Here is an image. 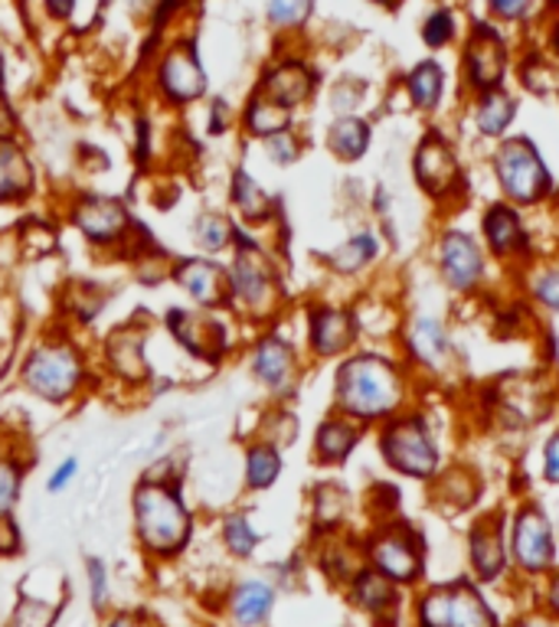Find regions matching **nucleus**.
I'll return each instance as SVG.
<instances>
[{"instance_id":"1","label":"nucleus","mask_w":559,"mask_h":627,"mask_svg":"<svg viewBox=\"0 0 559 627\" xmlns=\"http://www.w3.org/2000/svg\"><path fill=\"white\" fill-rule=\"evenodd\" d=\"M406 402V382L399 366L377 354H353L337 366L335 406L357 425H377L399 416Z\"/></svg>"},{"instance_id":"2","label":"nucleus","mask_w":559,"mask_h":627,"mask_svg":"<svg viewBox=\"0 0 559 627\" xmlns=\"http://www.w3.org/2000/svg\"><path fill=\"white\" fill-rule=\"evenodd\" d=\"M226 278H229V311L252 320H266L279 311V265L262 249V239L252 236L242 222H236L232 229V261L226 265Z\"/></svg>"},{"instance_id":"3","label":"nucleus","mask_w":559,"mask_h":627,"mask_svg":"<svg viewBox=\"0 0 559 627\" xmlns=\"http://www.w3.org/2000/svg\"><path fill=\"white\" fill-rule=\"evenodd\" d=\"M131 514H134V533L138 543L151 553L170 559L177 556L193 533V514L180 494V484L141 477L131 497Z\"/></svg>"},{"instance_id":"4","label":"nucleus","mask_w":559,"mask_h":627,"mask_svg":"<svg viewBox=\"0 0 559 627\" xmlns=\"http://www.w3.org/2000/svg\"><path fill=\"white\" fill-rule=\"evenodd\" d=\"M89 379V360L69 337H43L20 360V386L50 406L72 402Z\"/></svg>"},{"instance_id":"5","label":"nucleus","mask_w":559,"mask_h":627,"mask_svg":"<svg viewBox=\"0 0 559 627\" xmlns=\"http://www.w3.org/2000/svg\"><path fill=\"white\" fill-rule=\"evenodd\" d=\"M69 222L72 229L102 252L131 249V239L138 232V222L124 200L109 193H79L69 203Z\"/></svg>"},{"instance_id":"6","label":"nucleus","mask_w":559,"mask_h":627,"mask_svg":"<svg viewBox=\"0 0 559 627\" xmlns=\"http://www.w3.org/2000/svg\"><path fill=\"white\" fill-rule=\"evenodd\" d=\"M495 177L501 183V193L513 207H533L550 197L553 180L540 151L527 138L503 141L495 155Z\"/></svg>"},{"instance_id":"7","label":"nucleus","mask_w":559,"mask_h":627,"mask_svg":"<svg viewBox=\"0 0 559 627\" xmlns=\"http://www.w3.org/2000/svg\"><path fill=\"white\" fill-rule=\"evenodd\" d=\"M380 451L387 465L406 477H432L439 468V448L422 416H392L383 421Z\"/></svg>"},{"instance_id":"8","label":"nucleus","mask_w":559,"mask_h":627,"mask_svg":"<svg viewBox=\"0 0 559 627\" xmlns=\"http://www.w3.org/2000/svg\"><path fill=\"white\" fill-rule=\"evenodd\" d=\"M220 314L226 311H200V308H170L164 317L168 334L197 360L203 364H220L232 350V334Z\"/></svg>"},{"instance_id":"9","label":"nucleus","mask_w":559,"mask_h":627,"mask_svg":"<svg viewBox=\"0 0 559 627\" xmlns=\"http://www.w3.org/2000/svg\"><path fill=\"white\" fill-rule=\"evenodd\" d=\"M249 372L252 379L272 396V399H288L298 389L301 366H298V350L291 340L281 334H259L252 350H249Z\"/></svg>"},{"instance_id":"10","label":"nucleus","mask_w":559,"mask_h":627,"mask_svg":"<svg viewBox=\"0 0 559 627\" xmlns=\"http://www.w3.org/2000/svg\"><path fill=\"white\" fill-rule=\"evenodd\" d=\"M419 625L422 627H495L491 608L481 601V595L458 581L436 588L419 605Z\"/></svg>"},{"instance_id":"11","label":"nucleus","mask_w":559,"mask_h":627,"mask_svg":"<svg viewBox=\"0 0 559 627\" xmlns=\"http://www.w3.org/2000/svg\"><path fill=\"white\" fill-rule=\"evenodd\" d=\"M170 281L200 311H229V278L226 265L207 256H190L170 265Z\"/></svg>"},{"instance_id":"12","label":"nucleus","mask_w":559,"mask_h":627,"mask_svg":"<svg viewBox=\"0 0 559 627\" xmlns=\"http://www.w3.org/2000/svg\"><path fill=\"white\" fill-rule=\"evenodd\" d=\"M412 173H416V183L432 200H448V197H455V190H461L458 157L442 135H429L419 145V151L412 157Z\"/></svg>"},{"instance_id":"13","label":"nucleus","mask_w":559,"mask_h":627,"mask_svg":"<svg viewBox=\"0 0 559 627\" xmlns=\"http://www.w3.org/2000/svg\"><path fill=\"white\" fill-rule=\"evenodd\" d=\"M439 271L451 291H471L485 278V252L475 236L448 229L439 242Z\"/></svg>"},{"instance_id":"14","label":"nucleus","mask_w":559,"mask_h":627,"mask_svg":"<svg viewBox=\"0 0 559 627\" xmlns=\"http://www.w3.org/2000/svg\"><path fill=\"white\" fill-rule=\"evenodd\" d=\"M357 340V317L347 308L315 305L308 311V347L318 360L343 357Z\"/></svg>"},{"instance_id":"15","label":"nucleus","mask_w":559,"mask_h":627,"mask_svg":"<svg viewBox=\"0 0 559 627\" xmlns=\"http://www.w3.org/2000/svg\"><path fill=\"white\" fill-rule=\"evenodd\" d=\"M158 82L170 102L177 104L197 102L207 92V72L190 43H177L173 50L164 52V59L158 66Z\"/></svg>"},{"instance_id":"16","label":"nucleus","mask_w":559,"mask_h":627,"mask_svg":"<svg viewBox=\"0 0 559 627\" xmlns=\"http://www.w3.org/2000/svg\"><path fill=\"white\" fill-rule=\"evenodd\" d=\"M370 559L377 573L390 581H412L422 573V549L409 529H383L370 543Z\"/></svg>"},{"instance_id":"17","label":"nucleus","mask_w":559,"mask_h":627,"mask_svg":"<svg viewBox=\"0 0 559 627\" xmlns=\"http://www.w3.org/2000/svg\"><path fill=\"white\" fill-rule=\"evenodd\" d=\"M553 529L540 510H523L513 522V559L523 573H547L553 566Z\"/></svg>"},{"instance_id":"18","label":"nucleus","mask_w":559,"mask_h":627,"mask_svg":"<svg viewBox=\"0 0 559 627\" xmlns=\"http://www.w3.org/2000/svg\"><path fill=\"white\" fill-rule=\"evenodd\" d=\"M229 207L236 212V222H242L246 229H262L279 216L276 197L246 167H236L229 177Z\"/></svg>"},{"instance_id":"19","label":"nucleus","mask_w":559,"mask_h":627,"mask_svg":"<svg viewBox=\"0 0 559 627\" xmlns=\"http://www.w3.org/2000/svg\"><path fill=\"white\" fill-rule=\"evenodd\" d=\"M106 366L114 379H121L124 386H138L151 376L148 360H144V330L124 324L118 327L112 337L106 340Z\"/></svg>"},{"instance_id":"20","label":"nucleus","mask_w":559,"mask_h":627,"mask_svg":"<svg viewBox=\"0 0 559 627\" xmlns=\"http://www.w3.org/2000/svg\"><path fill=\"white\" fill-rule=\"evenodd\" d=\"M503 66H507V52H503L501 37L488 27H478L465 52V69H468L471 86H478L481 92L498 89L503 79Z\"/></svg>"},{"instance_id":"21","label":"nucleus","mask_w":559,"mask_h":627,"mask_svg":"<svg viewBox=\"0 0 559 627\" xmlns=\"http://www.w3.org/2000/svg\"><path fill=\"white\" fill-rule=\"evenodd\" d=\"M37 190V167L10 138L0 141V207H23Z\"/></svg>"},{"instance_id":"22","label":"nucleus","mask_w":559,"mask_h":627,"mask_svg":"<svg viewBox=\"0 0 559 627\" xmlns=\"http://www.w3.org/2000/svg\"><path fill=\"white\" fill-rule=\"evenodd\" d=\"M409 357L426 369H446L451 357V344H448L446 324L432 314H422L412 320L409 327Z\"/></svg>"},{"instance_id":"23","label":"nucleus","mask_w":559,"mask_h":627,"mask_svg":"<svg viewBox=\"0 0 559 627\" xmlns=\"http://www.w3.org/2000/svg\"><path fill=\"white\" fill-rule=\"evenodd\" d=\"M485 242L498 259H513L527 249V229L520 222V212L510 203H498L485 212Z\"/></svg>"},{"instance_id":"24","label":"nucleus","mask_w":559,"mask_h":627,"mask_svg":"<svg viewBox=\"0 0 559 627\" xmlns=\"http://www.w3.org/2000/svg\"><path fill=\"white\" fill-rule=\"evenodd\" d=\"M360 428L363 425H357L353 418L340 416V412L325 418L318 425V431H315V458H318V465H343L353 455L357 441H360Z\"/></svg>"},{"instance_id":"25","label":"nucleus","mask_w":559,"mask_h":627,"mask_svg":"<svg viewBox=\"0 0 559 627\" xmlns=\"http://www.w3.org/2000/svg\"><path fill=\"white\" fill-rule=\"evenodd\" d=\"M272 605H276V591L269 581H259V578L236 585V591L229 595V615L239 627L266 625L272 615Z\"/></svg>"},{"instance_id":"26","label":"nucleus","mask_w":559,"mask_h":627,"mask_svg":"<svg viewBox=\"0 0 559 627\" xmlns=\"http://www.w3.org/2000/svg\"><path fill=\"white\" fill-rule=\"evenodd\" d=\"M311 92H315V76L301 62H281L262 82V96H269L272 102L285 104V108L308 102Z\"/></svg>"},{"instance_id":"27","label":"nucleus","mask_w":559,"mask_h":627,"mask_svg":"<svg viewBox=\"0 0 559 627\" xmlns=\"http://www.w3.org/2000/svg\"><path fill=\"white\" fill-rule=\"evenodd\" d=\"M242 128L249 138H259V141H269L276 135L291 131V108L272 102L269 96H252V102L246 104L242 111Z\"/></svg>"},{"instance_id":"28","label":"nucleus","mask_w":559,"mask_h":627,"mask_svg":"<svg viewBox=\"0 0 559 627\" xmlns=\"http://www.w3.org/2000/svg\"><path fill=\"white\" fill-rule=\"evenodd\" d=\"M232 229H236L232 216H226L220 209H203L193 219L190 236H193V246H197L200 256L217 259V256H223L226 249H232Z\"/></svg>"},{"instance_id":"29","label":"nucleus","mask_w":559,"mask_h":627,"mask_svg":"<svg viewBox=\"0 0 559 627\" xmlns=\"http://www.w3.org/2000/svg\"><path fill=\"white\" fill-rule=\"evenodd\" d=\"M281 448L266 441V438H256L249 441L246 448V461H242V474H246V487L249 490H269L276 480L281 477Z\"/></svg>"},{"instance_id":"30","label":"nucleus","mask_w":559,"mask_h":627,"mask_svg":"<svg viewBox=\"0 0 559 627\" xmlns=\"http://www.w3.org/2000/svg\"><path fill=\"white\" fill-rule=\"evenodd\" d=\"M370 148V125L363 118H353V115H343L337 118L328 131V151L343 160V163H353L367 155Z\"/></svg>"},{"instance_id":"31","label":"nucleus","mask_w":559,"mask_h":627,"mask_svg":"<svg viewBox=\"0 0 559 627\" xmlns=\"http://www.w3.org/2000/svg\"><path fill=\"white\" fill-rule=\"evenodd\" d=\"M507 563V553H503L501 526L498 522H481L475 533H471V566L481 578H498Z\"/></svg>"},{"instance_id":"32","label":"nucleus","mask_w":559,"mask_h":627,"mask_svg":"<svg viewBox=\"0 0 559 627\" xmlns=\"http://www.w3.org/2000/svg\"><path fill=\"white\" fill-rule=\"evenodd\" d=\"M377 252H380L377 236L373 232H357L347 242H340L337 249H331L325 256V265L331 271H337V275H357V271H363L370 261L377 259Z\"/></svg>"},{"instance_id":"33","label":"nucleus","mask_w":559,"mask_h":627,"mask_svg":"<svg viewBox=\"0 0 559 627\" xmlns=\"http://www.w3.org/2000/svg\"><path fill=\"white\" fill-rule=\"evenodd\" d=\"M513 115H517V102L501 89L481 92L478 108H475V121H478V131L485 138H501L507 125L513 121Z\"/></svg>"},{"instance_id":"34","label":"nucleus","mask_w":559,"mask_h":627,"mask_svg":"<svg viewBox=\"0 0 559 627\" xmlns=\"http://www.w3.org/2000/svg\"><path fill=\"white\" fill-rule=\"evenodd\" d=\"M442 89H446V79L436 62H422L409 72V96L416 108H436L442 99Z\"/></svg>"},{"instance_id":"35","label":"nucleus","mask_w":559,"mask_h":627,"mask_svg":"<svg viewBox=\"0 0 559 627\" xmlns=\"http://www.w3.org/2000/svg\"><path fill=\"white\" fill-rule=\"evenodd\" d=\"M23 474H27L23 461H20L13 451L0 448V517H10V514H13V507L20 504Z\"/></svg>"},{"instance_id":"36","label":"nucleus","mask_w":559,"mask_h":627,"mask_svg":"<svg viewBox=\"0 0 559 627\" xmlns=\"http://www.w3.org/2000/svg\"><path fill=\"white\" fill-rule=\"evenodd\" d=\"M353 601L367 611H383L392 601L390 578L380 573H360L353 578Z\"/></svg>"},{"instance_id":"37","label":"nucleus","mask_w":559,"mask_h":627,"mask_svg":"<svg viewBox=\"0 0 559 627\" xmlns=\"http://www.w3.org/2000/svg\"><path fill=\"white\" fill-rule=\"evenodd\" d=\"M223 543L226 549L239 559H249L259 546V533L252 529V522L246 514H229L223 520Z\"/></svg>"},{"instance_id":"38","label":"nucleus","mask_w":559,"mask_h":627,"mask_svg":"<svg viewBox=\"0 0 559 627\" xmlns=\"http://www.w3.org/2000/svg\"><path fill=\"white\" fill-rule=\"evenodd\" d=\"M59 618V605H50L43 598H20L10 627H53Z\"/></svg>"},{"instance_id":"39","label":"nucleus","mask_w":559,"mask_h":627,"mask_svg":"<svg viewBox=\"0 0 559 627\" xmlns=\"http://www.w3.org/2000/svg\"><path fill=\"white\" fill-rule=\"evenodd\" d=\"M311 3L315 0H272L269 3V20L276 23V27H301L305 20H308V13H311Z\"/></svg>"},{"instance_id":"40","label":"nucleus","mask_w":559,"mask_h":627,"mask_svg":"<svg viewBox=\"0 0 559 627\" xmlns=\"http://www.w3.org/2000/svg\"><path fill=\"white\" fill-rule=\"evenodd\" d=\"M530 291L540 305L550 311H559V268H543L530 278Z\"/></svg>"},{"instance_id":"41","label":"nucleus","mask_w":559,"mask_h":627,"mask_svg":"<svg viewBox=\"0 0 559 627\" xmlns=\"http://www.w3.org/2000/svg\"><path fill=\"white\" fill-rule=\"evenodd\" d=\"M451 37H455V20H451V13H448V10H436V13L426 20L422 40H426L432 50H439V47L451 43Z\"/></svg>"},{"instance_id":"42","label":"nucleus","mask_w":559,"mask_h":627,"mask_svg":"<svg viewBox=\"0 0 559 627\" xmlns=\"http://www.w3.org/2000/svg\"><path fill=\"white\" fill-rule=\"evenodd\" d=\"M266 155H269L272 163L288 167V163H295L301 157V141L295 138V131H285V135H276V138L266 141Z\"/></svg>"},{"instance_id":"43","label":"nucleus","mask_w":559,"mask_h":627,"mask_svg":"<svg viewBox=\"0 0 559 627\" xmlns=\"http://www.w3.org/2000/svg\"><path fill=\"white\" fill-rule=\"evenodd\" d=\"M89 595L99 611L109 605V566L102 559H89Z\"/></svg>"},{"instance_id":"44","label":"nucleus","mask_w":559,"mask_h":627,"mask_svg":"<svg viewBox=\"0 0 559 627\" xmlns=\"http://www.w3.org/2000/svg\"><path fill=\"white\" fill-rule=\"evenodd\" d=\"M76 477H79V458H62L57 468H53V474L47 477V490H50V494H59V490H66Z\"/></svg>"},{"instance_id":"45","label":"nucleus","mask_w":559,"mask_h":627,"mask_svg":"<svg viewBox=\"0 0 559 627\" xmlns=\"http://www.w3.org/2000/svg\"><path fill=\"white\" fill-rule=\"evenodd\" d=\"M20 549V529L10 517H0V553L3 556H13Z\"/></svg>"},{"instance_id":"46","label":"nucleus","mask_w":559,"mask_h":627,"mask_svg":"<svg viewBox=\"0 0 559 627\" xmlns=\"http://www.w3.org/2000/svg\"><path fill=\"white\" fill-rule=\"evenodd\" d=\"M530 3L533 0H491V10L503 20H520V17H527Z\"/></svg>"},{"instance_id":"47","label":"nucleus","mask_w":559,"mask_h":627,"mask_svg":"<svg viewBox=\"0 0 559 627\" xmlns=\"http://www.w3.org/2000/svg\"><path fill=\"white\" fill-rule=\"evenodd\" d=\"M543 474H547V480L559 484V431L550 438V445L543 451Z\"/></svg>"},{"instance_id":"48","label":"nucleus","mask_w":559,"mask_h":627,"mask_svg":"<svg viewBox=\"0 0 559 627\" xmlns=\"http://www.w3.org/2000/svg\"><path fill=\"white\" fill-rule=\"evenodd\" d=\"M207 131L213 135V138H220L226 131V102L223 99H213L210 102V118H207Z\"/></svg>"},{"instance_id":"49","label":"nucleus","mask_w":559,"mask_h":627,"mask_svg":"<svg viewBox=\"0 0 559 627\" xmlns=\"http://www.w3.org/2000/svg\"><path fill=\"white\" fill-rule=\"evenodd\" d=\"M13 135H17V115H13L10 102L0 96V141H10Z\"/></svg>"},{"instance_id":"50","label":"nucleus","mask_w":559,"mask_h":627,"mask_svg":"<svg viewBox=\"0 0 559 627\" xmlns=\"http://www.w3.org/2000/svg\"><path fill=\"white\" fill-rule=\"evenodd\" d=\"M47 10H50L57 20H66V17L76 10V0H47Z\"/></svg>"},{"instance_id":"51","label":"nucleus","mask_w":559,"mask_h":627,"mask_svg":"<svg viewBox=\"0 0 559 627\" xmlns=\"http://www.w3.org/2000/svg\"><path fill=\"white\" fill-rule=\"evenodd\" d=\"M550 608L559 615V575L553 578V585H550Z\"/></svg>"},{"instance_id":"52","label":"nucleus","mask_w":559,"mask_h":627,"mask_svg":"<svg viewBox=\"0 0 559 627\" xmlns=\"http://www.w3.org/2000/svg\"><path fill=\"white\" fill-rule=\"evenodd\" d=\"M109 627H141L138 625V621H134V618H128V615H121V618H114L112 625Z\"/></svg>"},{"instance_id":"53","label":"nucleus","mask_w":559,"mask_h":627,"mask_svg":"<svg viewBox=\"0 0 559 627\" xmlns=\"http://www.w3.org/2000/svg\"><path fill=\"white\" fill-rule=\"evenodd\" d=\"M517 627H547L543 621H527V625H517Z\"/></svg>"},{"instance_id":"54","label":"nucleus","mask_w":559,"mask_h":627,"mask_svg":"<svg viewBox=\"0 0 559 627\" xmlns=\"http://www.w3.org/2000/svg\"><path fill=\"white\" fill-rule=\"evenodd\" d=\"M0 86H3V52H0Z\"/></svg>"},{"instance_id":"55","label":"nucleus","mask_w":559,"mask_h":627,"mask_svg":"<svg viewBox=\"0 0 559 627\" xmlns=\"http://www.w3.org/2000/svg\"><path fill=\"white\" fill-rule=\"evenodd\" d=\"M377 3H387V7H396L399 0H377Z\"/></svg>"},{"instance_id":"56","label":"nucleus","mask_w":559,"mask_h":627,"mask_svg":"<svg viewBox=\"0 0 559 627\" xmlns=\"http://www.w3.org/2000/svg\"><path fill=\"white\" fill-rule=\"evenodd\" d=\"M550 3H553V7H559V0H550Z\"/></svg>"},{"instance_id":"57","label":"nucleus","mask_w":559,"mask_h":627,"mask_svg":"<svg viewBox=\"0 0 559 627\" xmlns=\"http://www.w3.org/2000/svg\"><path fill=\"white\" fill-rule=\"evenodd\" d=\"M557 50H559V30H557Z\"/></svg>"}]
</instances>
